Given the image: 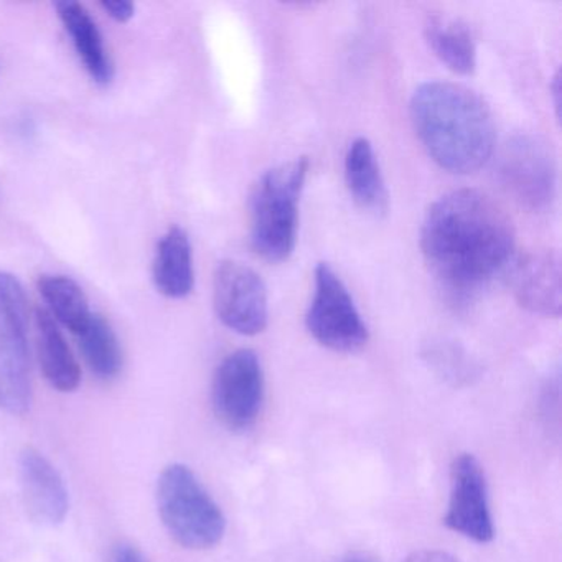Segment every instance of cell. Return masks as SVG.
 <instances>
[{"label":"cell","instance_id":"cell-1","mask_svg":"<svg viewBox=\"0 0 562 562\" xmlns=\"http://www.w3.org/2000/svg\"><path fill=\"white\" fill-rule=\"evenodd\" d=\"M420 249L446 297L465 305L512 268L515 232L505 212L485 193L456 190L427 210Z\"/></svg>","mask_w":562,"mask_h":562},{"label":"cell","instance_id":"cell-2","mask_svg":"<svg viewBox=\"0 0 562 562\" xmlns=\"http://www.w3.org/2000/svg\"><path fill=\"white\" fill-rule=\"evenodd\" d=\"M414 131L447 172L472 173L495 150V123L482 98L462 85L429 81L411 100Z\"/></svg>","mask_w":562,"mask_h":562},{"label":"cell","instance_id":"cell-3","mask_svg":"<svg viewBox=\"0 0 562 562\" xmlns=\"http://www.w3.org/2000/svg\"><path fill=\"white\" fill-rule=\"evenodd\" d=\"M307 173V157H299L262 173L252 189L251 246L265 261L282 262L294 251L299 202Z\"/></svg>","mask_w":562,"mask_h":562},{"label":"cell","instance_id":"cell-4","mask_svg":"<svg viewBox=\"0 0 562 562\" xmlns=\"http://www.w3.org/2000/svg\"><path fill=\"white\" fill-rule=\"evenodd\" d=\"M157 508L169 535L187 549H210L222 541L226 519L199 476L183 463H172L157 482Z\"/></svg>","mask_w":562,"mask_h":562},{"label":"cell","instance_id":"cell-5","mask_svg":"<svg viewBox=\"0 0 562 562\" xmlns=\"http://www.w3.org/2000/svg\"><path fill=\"white\" fill-rule=\"evenodd\" d=\"M31 403L27 295L15 276L0 272V411L21 416Z\"/></svg>","mask_w":562,"mask_h":562},{"label":"cell","instance_id":"cell-6","mask_svg":"<svg viewBox=\"0 0 562 562\" xmlns=\"http://www.w3.org/2000/svg\"><path fill=\"white\" fill-rule=\"evenodd\" d=\"M305 325L322 347L338 353H353L367 345V324L347 285L327 262L315 268L314 297Z\"/></svg>","mask_w":562,"mask_h":562},{"label":"cell","instance_id":"cell-7","mask_svg":"<svg viewBox=\"0 0 562 562\" xmlns=\"http://www.w3.org/2000/svg\"><path fill=\"white\" fill-rule=\"evenodd\" d=\"M496 177L513 200L529 212L551 209L558 170L551 149L539 137L522 134L509 139L496 157Z\"/></svg>","mask_w":562,"mask_h":562},{"label":"cell","instance_id":"cell-8","mask_svg":"<svg viewBox=\"0 0 562 562\" xmlns=\"http://www.w3.org/2000/svg\"><path fill=\"white\" fill-rule=\"evenodd\" d=\"M265 401V373L252 350L228 355L216 368L212 404L220 423L233 432L255 426Z\"/></svg>","mask_w":562,"mask_h":562},{"label":"cell","instance_id":"cell-9","mask_svg":"<svg viewBox=\"0 0 562 562\" xmlns=\"http://www.w3.org/2000/svg\"><path fill=\"white\" fill-rule=\"evenodd\" d=\"M213 305L225 327L252 337L268 327V291L261 276L238 261L220 262L213 279Z\"/></svg>","mask_w":562,"mask_h":562},{"label":"cell","instance_id":"cell-10","mask_svg":"<svg viewBox=\"0 0 562 562\" xmlns=\"http://www.w3.org/2000/svg\"><path fill=\"white\" fill-rule=\"evenodd\" d=\"M443 525L450 531L486 544L495 538L488 483L479 460L460 453L450 469V498Z\"/></svg>","mask_w":562,"mask_h":562},{"label":"cell","instance_id":"cell-11","mask_svg":"<svg viewBox=\"0 0 562 562\" xmlns=\"http://www.w3.org/2000/svg\"><path fill=\"white\" fill-rule=\"evenodd\" d=\"M19 473L25 506L32 519L44 526L64 522L70 509V496L54 463L37 449L27 447L19 459Z\"/></svg>","mask_w":562,"mask_h":562},{"label":"cell","instance_id":"cell-12","mask_svg":"<svg viewBox=\"0 0 562 562\" xmlns=\"http://www.w3.org/2000/svg\"><path fill=\"white\" fill-rule=\"evenodd\" d=\"M512 285L516 301L532 314L561 315V261L558 252L539 251L515 259Z\"/></svg>","mask_w":562,"mask_h":562},{"label":"cell","instance_id":"cell-13","mask_svg":"<svg viewBox=\"0 0 562 562\" xmlns=\"http://www.w3.org/2000/svg\"><path fill=\"white\" fill-rule=\"evenodd\" d=\"M55 8L85 70L94 83L108 87L114 78V64L97 22L83 5L74 0L57 2Z\"/></svg>","mask_w":562,"mask_h":562},{"label":"cell","instance_id":"cell-14","mask_svg":"<svg viewBox=\"0 0 562 562\" xmlns=\"http://www.w3.org/2000/svg\"><path fill=\"white\" fill-rule=\"evenodd\" d=\"M157 291L169 299H183L193 291L192 243L186 229L172 226L157 245L153 266Z\"/></svg>","mask_w":562,"mask_h":562},{"label":"cell","instance_id":"cell-15","mask_svg":"<svg viewBox=\"0 0 562 562\" xmlns=\"http://www.w3.org/2000/svg\"><path fill=\"white\" fill-rule=\"evenodd\" d=\"M38 360L52 387L71 393L80 386L81 371L74 351L68 347L58 322L45 308L35 312Z\"/></svg>","mask_w":562,"mask_h":562},{"label":"cell","instance_id":"cell-16","mask_svg":"<svg viewBox=\"0 0 562 562\" xmlns=\"http://www.w3.org/2000/svg\"><path fill=\"white\" fill-rule=\"evenodd\" d=\"M345 179L355 202L368 213L387 212V190L370 140L358 137L345 156Z\"/></svg>","mask_w":562,"mask_h":562},{"label":"cell","instance_id":"cell-17","mask_svg":"<svg viewBox=\"0 0 562 562\" xmlns=\"http://www.w3.org/2000/svg\"><path fill=\"white\" fill-rule=\"evenodd\" d=\"M424 31L427 44L449 70L459 75L475 71V37L465 22L447 15H430Z\"/></svg>","mask_w":562,"mask_h":562},{"label":"cell","instance_id":"cell-18","mask_svg":"<svg viewBox=\"0 0 562 562\" xmlns=\"http://www.w3.org/2000/svg\"><path fill=\"white\" fill-rule=\"evenodd\" d=\"M38 292L48 305L45 311L74 335H77L93 315L83 289L67 276H41Z\"/></svg>","mask_w":562,"mask_h":562},{"label":"cell","instance_id":"cell-19","mask_svg":"<svg viewBox=\"0 0 562 562\" xmlns=\"http://www.w3.org/2000/svg\"><path fill=\"white\" fill-rule=\"evenodd\" d=\"M81 353L90 370L100 380H114L123 370V350L110 322L100 314H93L77 334Z\"/></svg>","mask_w":562,"mask_h":562},{"label":"cell","instance_id":"cell-20","mask_svg":"<svg viewBox=\"0 0 562 562\" xmlns=\"http://www.w3.org/2000/svg\"><path fill=\"white\" fill-rule=\"evenodd\" d=\"M430 367L450 380H467L475 371V364L459 345L449 340H432L424 350Z\"/></svg>","mask_w":562,"mask_h":562},{"label":"cell","instance_id":"cell-21","mask_svg":"<svg viewBox=\"0 0 562 562\" xmlns=\"http://www.w3.org/2000/svg\"><path fill=\"white\" fill-rule=\"evenodd\" d=\"M108 15L114 19L116 22H130L131 19L136 14V5L133 2H126V0H106L101 4Z\"/></svg>","mask_w":562,"mask_h":562},{"label":"cell","instance_id":"cell-22","mask_svg":"<svg viewBox=\"0 0 562 562\" xmlns=\"http://www.w3.org/2000/svg\"><path fill=\"white\" fill-rule=\"evenodd\" d=\"M403 562H460L459 559L453 558L452 554L439 549H420V551L413 552L407 555Z\"/></svg>","mask_w":562,"mask_h":562},{"label":"cell","instance_id":"cell-23","mask_svg":"<svg viewBox=\"0 0 562 562\" xmlns=\"http://www.w3.org/2000/svg\"><path fill=\"white\" fill-rule=\"evenodd\" d=\"M111 562H146V559L134 546L120 544L114 549Z\"/></svg>","mask_w":562,"mask_h":562},{"label":"cell","instance_id":"cell-24","mask_svg":"<svg viewBox=\"0 0 562 562\" xmlns=\"http://www.w3.org/2000/svg\"><path fill=\"white\" fill-rule=\"evenodd\" d=\"M552 97H554L555 116L559 117V110H561V101H559V94H561V78L559 74H555L554 80L551 85Z\"/></svg>","mask_w":562,"mask_h":562},{"label":"cell","instance_id":"cell-25","mask_svg":"<svg viewBox=\"0 0 562 562\" xmlns=\"http://www.w3.org/2000/svg\"><path fill=\"white\" fill-rule=\"evenodd\" d=\"M344 562H378L374 559L367 558V555L355 554L350 558L345 559Z\"/></svg>","mask_w":562,"mask_h":562}]
</instances>
